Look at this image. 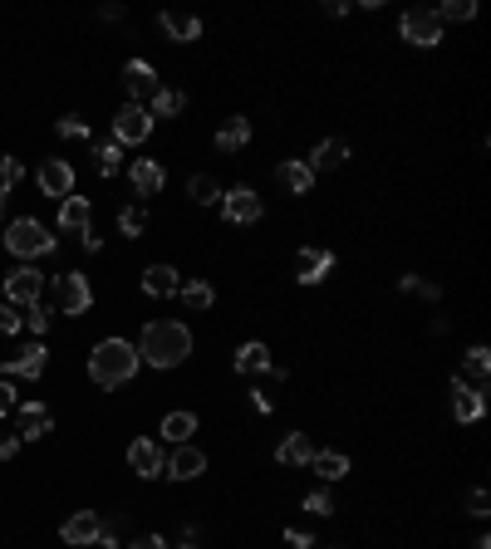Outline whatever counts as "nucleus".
Segmentation results:
<instances>
[{
    "instance_id": "f257e3e1",
    "label": "nucleus",
    "mask_w": 491,
    "mask_h": 549,
    "mask_svg": "<svg viewBox=\"0 0 491 549\" xmlns=\"http://www.w3.org/2000/svg\"><path fill=\"white\" fill-rule=\"evenodd\" d=\"M192 353V329L177 324V319H152L138 338V363L148 368H177Z\"/></svg>"
},
{
    "instance_id": "f03ea898",
    "label": "nucleus",
    "mask_w": 491,
    "mask_h": 549,
    "mask_svg": "<svg viewBox=\"0 0 491 549\" xmlns=\"http://www.w3.org/2000/svg\"><path fill=\"white\" fill-rule=\"evenodd\" d=\"M133 373H138V344H129V338H104V344H94V353H89V378H94L98 388H123V383H133Z\"/></svg>"
},
{
    "instance_id": "7ed1b4c3",
    "label": "nucleus",
    "mask_w": 491,
    "mask_h": 549,
    "mask_svg": "<svg viewBox=\"0 0 491 549\" xmlns=\"http://www.w3.org/2000/svg\"><path fill=\"white\" fill-rule=\"evenodd\" d=\"M54 236H50V226H40L35 216H20V221H11V231H5V251L11 255H20L25 265H35V260H44V255H54Z\"/></svg>"
},
{
    "instance_id": "20e7f679",
    "label": "nucleus",
    "mask_w": 491,
    "mask_h": 549,
    "mask_svg": "<svg viewBox=\"0 0 491 549\" xmlns=\"http://www.w3.org/2000/svg\"><path fill=\"white\" fill-rule=\"evenodd\" d=\"M222 216L231 226H256L266 216V201H261L256 187H231V191H222Z\"/></svg>"
},
{
    "instance_id": "39448f33",
    "label": "nucleus",
    "mask_w": 491,
    "mask_h": 549,
    "mask_svg": "<svg viewBox=\"0 0 491 549\" xmlns=\"http://www.w3.org/2000/svg\"><path fill=\"white\" fill-rule=\"evenodd\" d=\"M54 299H59V309H65V314H89V305H94V290H89L84 270L54 274Z\"/></svg>"
},
{
    "instance_id": "423d86ee",
    "label": "nucleus",
    "mask_w": 491,
    "mask_h": 549,
    "mask_svg": "<svg viewBox=\"0 0 491 549\" xmlns=\"http://www.w3.org/2000/svg\"><path fill=\"white\" fill-rule=\"evenodd\" d=\"M148 133H152V113L143 104H123V108H118V118H113V143H118V148L148 143Z\"/></svg>"
},
{
    "instance_id": "0eeeda50",
    "label": "nucleus",
    "mask_w": 491,
    "mask_h": 549,
    "mask_svg": "<svg viewBox=\"0 0 491 549\" xmlns=\"http://www.w3.org/2000/svg\"><path fill=\"white\" fill-rule=\"evenodd\" d=\"M398 35H403L408 44H417V50H433V44H442V25H438V15H433V11H403Z\"/></svg>"
},
{
    "instance_id": "6e6552de",
    "label": "nucleus",
    "mask_w": 491,
    "mask_h": 549,
    "mask_svg": "<svg viewBox=\"0 0 491 549\" xmlns=\"http://www.w3.org/2000/svg\"><path fill=\"white\" fill-rule=\"evenodd\" d=\"M40 290H44V274L35 270V265H15V270L5 274V299L20 305V309L40 305Z\"/></svg>"
},
{
    "instance_id": "1a4fd4ad",
    "label": "nucleus",
    "mask_w": 491,
    "mask_h": 549,
    "mask_svg": "<svg viewBox=\"0 0 491 549\" xmlns=\"http://www.w3.org/2000/svg\"><path fill=\"white\" fill-rule=\"evenodd\" d=\"M123 89H129V104H152V94H158V69H152L148 59H129L123 64Z\"/></svg>"
},
{
    "instance_id": "9d476101",
    "label": "nucleus",
    "mask_w": 491,
    "mask_h": 549,
    "mask_svg": "<svg viewBox=\"0 0 491 549\" xmlns=\"http://www.w3.org/2000/svg\"><path fill=\"white\" fill-rule=\"evenodd\" d=\"M98 535H104V520H98V510H74V515L59 525V539H65L69 549L98 545Z\"/></svg>"
},
{
    "instance_id": "9b49d317",
    "label": "nucleus",
    "mask_w": 491,
    "mask_h": 549,
    "mask_svg": "<svg viewBox=\"0 0 491 549\" xmlns=\"http://www.w3.org/2000/svg\"><path fill=\"white\" fill-rule=\"evenodd\" d=\"M129 466L143 476V481H158V476L168 471V456H162V446L152 442V437H133L129 442Z\"/></svg>"
},
{
    "instance_id": "f8f14e48",
    "label": "nucleus",
    "mask_w": 491,
    "mask_h": 549,
    "mask_svg": "<svg viewBox=\"0 0 491 549\" xmlns=\"http://www.w3.org/2000/svg\"><path fill=\"white\" fill-rule=\"evenodd\" d=\"M330 270H334V251H330V245H305V251L295 255V280H300V285H320Z\"/></svg>"
},
{
    "instance_id": "ddd939ff",
    "label": "nucleus",
    "mask_w": 491,
    "mask_h": 549,
    "mask_svg": "<svg viewBox=\"0 0 491 549\" xmlns=\"http://www.w3.org/2000/svg\"><path fill=\"white\" fill-rule=\"evenodd\" d=\"M44 368H50V349L44 344H30L15 359H0V378H40Z\"/></svg>"
},
{
    "instance_id": "4468645a",
    "label": "nucleus",
    "mask_w": 491,
    "mask_h": 549,
    "mask_svg": "<svg viewBox=\"0 0 491 549\" xmlns=\"http://www.w3.org/2000/svg\"><path fill=\"white\" fill-rule=\"evenodd\" d=\"M481 392H487V388L467 383L462 373L452 378V417H457V422H477L481 412H487V398H481Z\"/></svg>"
},
{
    "instance_id": "2eb2a0df",
    "label": "nucleus",
    "mask_w": 491,
    "mask_h": 549,
    "mask_svg": "<svg viewBox=\"0 0 491 549\" xmlns=\"http://www.w3.org/2000/svg\"><path fill=\"white\" fill-rule=\"evenodd\" d=\"M15 427H20V432H15L20 442H40L54 427V412L44 407V402H20V407H15Z\"/></svg>"
},
{
    "instance_id": "dca6fc26",
    "label": "nucleus",
    "mask_w": 491,
    "mask_h": 549,
    "mask_svg": "<svg viewBox=\"0 0 491 549\" xmlns=\"http://www.w3.org/2000/svg\"><path fill=\"white\" fill-rule=\"evenodd\" d=\"M74 167H69V162L65 158H50V162H44V167H40V191H44V197H54V201H65V197H74Z\"/></svg>"
},
{
    "instance_id": "f3484780",
    "label": "nucleus",
    "mask_w": 491,
    "mask_h": 549,
    "mask_svg": "<svg viewBox=\"0 0 491 549\" xmlns=\"http://www.w3.org/2000/svg\"><path fill=\"white\" fill-rule=\"evenodd\" d=\"M202 471H207V452H202V446H192V442H182L177 452L168 456V471H162V476H172V481H197Z\"/></svg>"
},
{
    "instance_id": "a211bd4d",
    "label": "nucleus",
    "mask_w": 491,
    "mask_h": 549,
    "mask_svg": "<svg viewBox=\"0 0 491 549\" xmlns=\"http://www.w3.org/2000/svg\"><path fill=\"white\" fill-rule=\"evenodd\" d=\"M177 290H182V274L172 270L168 260H158V265L143 270V295H148V299H172Z\"/></svg>"
},
{
    "instance_id": "6ab92c4d",
    "label": "nucleus",
    "mask_w": 491,
    "mask_h": 549,
    "mask_svg": "<svg viewBox=\"0 0 491 549\" xmlns=\"http://www.w3.org/2000/svg\"><path fill=\"white\" fill-rule=\"evenodd\" d=\"M129 182H133V191H138V197H158V191L168 187V172H162L158 158H138L129 167Z\"/></svg>"
},
{
    "instance_id": "aec40b11",
    "label": "nucleus",
    "mask_w": 491,
    "mask_h": 549,
    "mask_svg": "<svg viewBox=\"0 0 491 549\" xmlns=\"http://www.w3.org/2000/svg\"><path fill=\"white\" fill-rule=\"evenodd\" d=\"M158 25H162V35H168L172 44H192V40H202V20H197V15H187V11H162Z\"/></svg>"
},
{
    "instance_id": "412c9836",
    "label": "nucleus",
    "mask_w": 491,
    "mask_h": 549,
    "mask_svg": "<svg viewBox=\"0 0 491 549\" xmlns=\"http://www.w3.org/2000/svg\"><path fill=\"white\" fill-rule=\"evenodd\" d=\"M276 182L290 191V197H305V191L315 187V167H310L305 158H285V162L276 167Z\"/></svg>"
},
{
    "instance_id": "4be33fe9",
    "label": "nucleus",
    "mask_w": 491,
    "mask_h": 549,
    "mask_svg": "<svg viewBox=\"0 0 491 549\" xmlns=\"http://www.w3.org/2000/svg\"><path fill=\"white\" fill-rule=\"evenodd\" d=\"M236 373H246V378H256V373H270V349L266 344H261V338H251V344H241V349H236Z\"/></svg>"
},
{
    "instance_id": "5701e85b",
    "label": "nucleus",
    "mask_w": 491,
    "mask_h": 549,
    "mask_svg": "<svg viewBox=\"0 0 491 549\" xmlns=\"http://www.w3.org/2000/svg\"><path fill=\"white\" fill-rule=\"evenodd\" d=\"M89 216H94L89 197H65V201H59V231L84 236V231H89Z\"/></svg>"
},
{
    "instance_id": "b1692460",
    "label": "nucleus",
    "mask_w": 491,
    "mask_h": 549,
    "mask_svg": "<svg viewBox=\"0 0 491 549\" xmlns=\"http://www.w3.org/2000/svg\"><path fill=\"white\" fill-rule=\"evenodd\" d=\"M310 456H315L310 432H290L285 442L276 446V461H280V466H310Z\"/></svg>"
},
{
    "instance_id": "393cba45",
    "label": "nucleus",
    "mask_w": 491,
    "mask_h": 549,
    "mask_svg": "<svg viewBox=\"0 0 491 549\" xmlns=\"http://www.w3.org/2000/svg\"><path fill=\"white\" fill-rule=\"evenodd\" d=\"M246 143H251V118H226L222 128H216V152H241Z\"/></svg>"
},
{
    "instance_id": "a878e982",
    "label": "nucleus",
    "mask_w": 491,
    "mask_h": 549,
    "mask_svg": "<svg viewBox=\"0 0 491 549\" xmlns=\"http://www.w3.org/2000/svg\"><path fill=\"white\" fill-rule=\"evenodd\" d=\"M182 305L187 309H212L216 305V290H212V280H202V274H192V280H182Z\"/></svg>"
},
{
    "instance_id": "bb28decb",
    "label": "nucleus",
    "mask_w": 491,
    "mask_h": 549,
    "mask_svg": "<svg viewBox=\"0 0 491 549\" xmlns=\"http://www.w3.org/2000/svg\"><path fill=\"white\" fill-rule=\"evenodd\" d=\"M310 471L320 476V481H344V476H349V456H344V452H315Z\"/></svg>"
},
{
    "instance_id": "cd10ccee",
    "label": "nucleus",
    "mask_w": 491,
    "mask_h": 549,
    "mask_svg": "<svg viewBox=\"0 0 491 549\" xmlns=\"http://www.w3.org/2000/svg\"><path fill=\"white\" fill-rule=\"evenodd\" d=\"M344 162H349V143H344V137H324L320 148H315V158H310V167L320 172V167H344Z\"/></svg>"
},
{
    "instance_id": "c85d7f7f",
    "label": "nucleus",
    "mask_w": 491,
    "mask_h": 549,
    "mask_svg": "<svg viewBox=\"0 0 491 549\" xmlns=\"http://www.w3.org/2000/svg\"><path fill=\"white\" fill-rule=\"evenodd\" d=\"M187 197H192L197 206H216V201H222V182H216L212 172H192V177H187Z\"/></svg>"
},
{
    "instance_id": "c756f323",
    "label": "nucleus",
    "mask_w": 491,
    "mask_h": 549,
    "mask_svg": "<svg viewBox=\"0 0 491 549\" xmlns=\"http://www.w3.org/2000/svg\"><path fill=\"white\" fill-rule=\"evenodd\" d=\"M192 432H197V412H168V417H162V437H168V442H192Z\"/></svg>"
},
{
    "instance_id": "7c9ffc66",
    "label": "nucleus",
    "mask_w": 491,
    "mask_h": 549,
    "mask_svg": "<svg viewBox=\"0 0 491 549\" xmlns=\"http://www.w3.org/2000/svg\"><path fill=\"white\" fill-rule=\"evenodd\" d=\"M182 108H187V94H182V89H158L152 104H148V113H152V123H158V118H177Z\"/></svg>"
},
{
    "instance_id": "2f4dec72",
    "label": "nucleus",
    "mask_w": 491,
    "mask_h": 549,
    "mask_svg": "<svg viewBox=\"0 0 491 549\" xmlns=\"http://www.w3.org/2000/svg\"><path fill=\"white\" fill-rule=\"evenodd\" d=\"M118 167H123V148H118V143H94V172L98 177H113Z\"/></svg>"
},
{
    "instance_id": "473e14b6",
    "label": "nucleus",
    "mask_w": 491,
    "mask_h": 549,
    "mask_svg": "<svg viewBox=\"0 0 491 549\" xmlns=\"http://www.w3.org/2000/svg\"><path fill=\"white\" fill-rule=\"evenodd\" d=\"M398 290H403V295L427 299V305H438V299H442V290L433 285V280H417V274H398Z\"/></svg>"
},
{
    "instance_id": "72a5a7b5",
    "label": "nucleus",
    "mask_w": 491,
    "mask_h": 549,
    "mask_svg": "<svg viewBox=\"0 0 491 549\" xmlns=\"http://www.w3.org/2000/svg\"><path fill=\"white\" fill-rule=\"evenodd\" d=\"M462 363H467V373L477 378V388H481V383H487V373H491V349H487V344H472Z\"/></svg>"
},
{
    "instance_id": "f704fd0d",
    "label": "nucleus",
    "mask_w": 491,
    "mask_h": 549,
    "mask_svg": "<svg viewBox=\"0 0 491 549\" xmlns=\"http://www.w3.org/2000/svg\"><path fill=\"white\" fill-rule=\"evenodd\" d=\"M438 25H448V20H472L477 15V0H448V5H438Z\"/></svg>"
},
{
    "instance_id": "c9c22d12",
    "label": "nucleus",
    "mask_w": 491,
    "mask_h": 549,
    "mask_svg": "<svg viewBox=\"0 0 491 549\" xmlns=\"http://www.w3.org/2000/svg\"><path fill=\"white\" fill-rule=\"evenodd\" d=\"M118 231H123V236H143V231H148V212H143V206H123V212H118Z\"/></svg>"
},
{
    "instance_id": "e433bc0d",
    "label": "nucleus",
    "mask_w": 491,
    "mask_h": 549,
    "mask_svg": "<svg viewBox=\"0 0 491 549\" xmlns=\"http://www.w3.org/2000/svg\"><path fill=\"white\" fill-rule=\"evenodd\" d=\"M20 177H25V162L11 158V152H0V191H11Z\"/></svg>"
},
{
    "instance_id": "4c0bfd02",
    "label": "nucleus",
    "mask_w": 491,
    "mask_h": 549,
    "mask_svg": "<svg viewBox=\"0 0 491 549\" xmlns=\"http://www.w3.org/2000/svg\"><path fill=\"white\" fill-rule=\"evenodd\" d=\"M467 515H472V520H487V515H491V496H487L481 486L467 491Z\"/></svg>"
},
{
    "instance_id": "58836bf2",
    "label": "nucleus",
    "mask_w": 491,
    "mask_h": 549,
    "mask_svg": "<svg viewBox=\"0 0 491 549\" xmlns=\"http://www.w3.org/2000/svg\"><path fill=\"white\" fill-rule=\"evenodd\" d=\"M15 407H20V388L11 378H0V417H11Z\"/></svg>"
},
{
    "instance_id": "ea45409f",
    "label": "nucleus",
    "mask_w": 491,
    "mask_h": 549,
    "mask_svg": "<svg viewBox=\"0 0 491 549\" xmlns=\"http://www.w3.org/2000/svg\"><path fill=\"white\" fill-rule=\"evenodd\" d=\"M305 510H310V515H334V496L330 491H310V496H305Z\"/></svg>"
},
{
    "instance_id": "a19ab883",
    "label": "nucleus",
    "mask_w": 491,
    "mask_h": 549,
    "mask_svg": "<svg viewBox=\"0 0 491 549\" xmlns=\"http://www.w3.org/2000/svg\"><path fill=\"white\" fill-rule=\"evenodd\" d=\"M54 133H59V137H89V123L79 113H69V118H59V123H54Z\"/></svg>"
},
{
    "instance_id": "79ce46f5",
    "label": "nucleus",
    "mask_w": 491,
    "mask_h": 549,
    "mask_svg": "<svg viewBox=\"0 0 491 549\" xmlns=\"http://www.w3.org/2000/svg\"><path fill=\"white\" fill-rule=\"evenodd\" d=\"M20 324H30L35 334H44V329H50V309H44V305H30V309L20 314Z\"/></svg>"
},
{
    "instance_id": "37998d69",
    "label": "nucleus",
    "mask_w": 491,
    "mask_h": 549,
    "mask_svg": "<svg viewBox=\"0 0 491 549\" xmlns=\"http://www.w3.org/2000/svg\"><path fill=\"white\" fill-rule=\"evenodd\" d=\"M20 314H15V305H0V338H11V334H20Z\"/></svg>"
},
{
    "instance_id": "c03bdc74",
    "label": "nucleus",
    "mask_w": 491,
    "mask_h": 549,
    "mask_svg": "<svg viewBox=\"0 0 491 549\" xmlns=\"http://www.w3.org/2000/svg\"><path fill=\"white\" fill-rule=\"evenodd\" d=\"M285 545L290 549H320V545H315V535H305V530H285Z\"/></svg>"
},
{
    "instance_id": "a18cd8bd",
    "label": "nucleus",
    "mask_w": 491,
    "mask_h": 549,
    "mask_svg": "<svg viewBox=\"0 0 491 549\" xmlns=\"http://www.w3.org/2000/svg\"><path fill=\"white\" fill-rule=\"evenodd\" d=\"M129 549H172V545H168V539H162V535H138V539H133Z\"/></svg>"
},
{
    "instance_id": "49530a36",
    "label": "nucleus",
    "mask_w": 491,
    "mask_h": 549,
    "mask_svg": "<svg viewBox=\"0 0 491 549\" xmlns=\"http://www.w3.org/2000/svg\"><path fill=\"white\" fill-rule=\"evenodd\" d=\"M15 452H20V437H15V432H11V437H0V461H11Z\"/></svg>"
},
{
    "instance_id": "de8ad7c7",
    "label": "nucleus",
    "mask_w": 491,
    "mask_h": 549,
    "mask_svg": "<svg viewBox=\"0 0 491 549\" xmlns=\"http://www.w3.org/2000/svg\"><path fill=\"white\" fill-rule=\"evenodd\" d=\"M251 407H256V412H270V407H276V402H270L266 392H251Z\"/></svg>"
},
{
    "instance_id": "09e8293b",
    "label": "nucleus",
    "mask_w": 491,
    "mask_h": 549,
    "mask_svg": "<svg viewBox=\"0 0 491 549\" xmlns=\"http://www.w3.org/2000/svg\"><path fill=\"white\" fill-rule=\"evenodd\" d=\"M98 245H104V236H98L94 226H89V231H84V251H98Z\"/></svg>"
},
{
    "instance_id": "8fccbe9b",
    "label": "nucleus",
    "mask_w": 491,
    "mask_h": 549,
    "mask_svg": "<svg viewBox=\"0 0 491 549\" xmlns=\"http://www.w3.org/2000/svg\"><path fill=\"white\" fill-rule=\"evenodd\" d=\"M98 549H123V545L113 539V530H104V535H98Z\"/></svg>"
},
{
    "instance_id": "3c124183",
    "label": "nucleus",
    "mask_w": 491,
    "mask_h": 549,
    "mask_svg": "<svg viewBox=\"0 0 491 549\" xmlns=\"http://www.w3.org/2000/svg\"><path fill=\"white\" fill-rule=\"evenodd\" d=\"M472 549H491V539H487V535H477V539H472Z\"/></svg>"
},
{
    "instance_id": "603ef678",
    "label": "nucleus",
    "mask_w": 491,
    "mask_h": 549,
    "mask_svg": "<svg viewBox=\"0 0 491 549\" xmlns=\"http://www.w3.org/2000/svg\"><path fill=\"white\" fill-rule=\"evenodd\" d=\"M177 549H202V545H197V539H182V545Z\"/></svg>"
},
{
    "instance_id": "864d4df0",
    "label": "nucleus",
    "mask_w": 491,
    "mask_h": 549,
    "mask_svg": "<svg viewBox=\"0 0 491 549\" xmlns=\"http://www.w3.org/2000/svg\"><path fill=\"white\" fill-rule=\"evenodd\" d=\"M0 216H5V191H0Z\"/></svg>"
},
{
    "instance_id": "5fc2aeb1",
    "label": "nucleus",
    "mask_w": 491,
    "mask_h": 549,
    "mask_svg": "<svg viewBox=\"0 0 491 549\" xmlns=\"http://www.w3.org/2000/svg\"><path fill=\"white\" fill-rule=\"evenodd\" d=\"M334 549H344V545H334Z\"/></svg>"
}]
</instances>
